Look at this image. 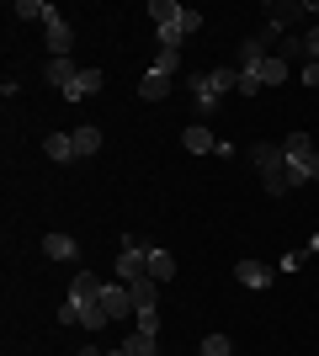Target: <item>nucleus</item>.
<instances>
[{
	"mask_svg": "<svg viewBox=\"0 0 319 356\" xmlns=\"http://www.w3.org/2000/svg\"><path fill=\"white\" fill-rule=\"evenodd\" d=\"M304 86H319V59H309V64H304Z\"/></svg>",
	"mask_w": 319,
	"mask_h": 356,
	"instance_id": "29",
	"label": "nucleus"
},
{
	"mask_svg": "<svg viewBox=\"0 0 319 356\" xmlns=\"http://www.w3.org/2000/svg\"><path fill=\"white\" fill-rule=\"evenodd\" d=\"M43 255H48V261H75V255H80V239L75 234H48L43 239Z\"/></svg>",
	"mask_w": 319,
	"mask_h": 356,
	"instance_id": "12",
	"label": "nucleus"
},
{
	"mask_svg": "<svg viewBox=\"0 0 319 356\" xmlns=\"http://www.w3.org/2000/svg\"><path fill=\"white\" fill-rule=\"evenodd\" d=\"M69 138H75V160H91L96 149H101V128H75Z\"/></svg>",
	"mask_w": 319,
	"mask_h": 356,
	"instance_id": "16",
	"label": "nucleus"
},
{
	"mask_svg": "<svg viewBox=\"0 0 319 356\" xmlns=\"http://www.w3.org/2000/svg\"><path fill=\"white\" fill-rule=\"evenodd\" d=\"M181 149H186V154H218V138H213L202 122H192V128L181 134Z\"/></svg>",
	"mask_w": 319,
	"mask_h": 356,
	"instance_id": "11",
	"label": "nucleus"
},
{
	"mask_svg": "<svg viewBox=\"0 0 319 356\" xmlns=\"http://www.w3.org/2000/svg\"><path fill=\"white\" fill-rule=\"evenodd\" d=\"M261 59H266V38H245L240 43V70H256Z\"/></svg>",
	"mask_w": 319,
	"mask_h": 356,
	"instance_id": "19",
	"label": "nucleus"
},
{
	"mask_svg": "<svg viewBox=\"0 0 319 356\" xmlns=\"http://www.w3.org/2000/svg\"><path fill=\"white\" fill-rule=\"evenodd\" d=\"M240 74H245V80H256V86L266 90V86H282V80H288V64L277 59V54H266L256 70H240Z\"/></svg>",
	"mask_w": 319,
	"mask_h": 356,
	"instance_id": "8",
	"label": "nucleus"
},
{
	"mask_svg": "<svg viewBox=\"0 0 319 356\" xmlns=\"http://www.w3.org/2000/svg\"><path fill=\"white\" fill-rule=\"evenodd\" d=\"M250 160H256V170H261V181H266V192H272V197L293 192V165H288V154H282V144H256V149H250Z\"/></svg>",
	"mask_w": 319,
	"mask_h": 356,
	"instance_id": "2",
	"label": "nucleus"
},
{
	"mask_svg": "<svg viewBox=\"0 0 319 356\" xmlns=\"http://www.w3.org/2000/svg\"><path fill=\"white\" fill-rule=\"evenodd\" d=\"M101 90V70H80L69 86H64V102H85V96H96Z\"/></svg>",
	"mask_w": 319,
	"mask_h": 356,
	"instance_id": "10",
	"label": "nucleus"
},
{
	"mask_svg": "<svg viewBox=\"0 0 319 356\" xmlns=\"http://www.w3.org/2000/svg\"><path fill=\"white\" fill-rule=\"evenodd\" d=\"M298 54H304V38H282V54H277V59L288 64V59H298Z\"/></svg>",
	"mask_w": 319,
	"mask_h": 356,
	"instance_id": "26",
	"label": "nucleus"
},
{
	"mask_svg": "<svg viewBox=\"0 0 319 356\" xmlns=\"http://www.w3.org/2000/svg\"><path fill=\"white\" fill-rule=\"evenodd\" d=\"M304 54H309V59H319V27L304 32Z\"/></svg>",
	"mask_w": 319,
	"mask_h": 356,
	"instance_id": "27",
	"label": "nucleus"
},
{
	"mask_svg": "<svg viewBox=\"0 0 319 356\" xmlns=\"http://www.w3.org/2000/svg\"><path fill=\"white\" fill-rule=\"evenodd\" d=\"M149 277L154 282H170V277H176V255L170 250H149Z\"/></svg>",
	"mask_w": 319,
	"mask_h": 356,
	"instance_id": "17",
	"label": "nucleus"
},
{
	"mask_svg": "<svg viewBox=\"0 0 319 356\" xmlns=\"http://www.w3.org/2000/svg\"><path fill=\"white\" fill-rule=\"evenodd\" d=\"M282 154H288V165H293V186L319 181V149H309V134H288L282 138Z\"/></svg>",
	"mask_w": 319,
	"mask_h": 356,
	"instance_id": "4",
	"label": "nucleus"
},
{
	"mask_svg": "<svg viewBox=\"0 0 319 356\" xmlns=\"http://www.w3.org/2000/svg\"><path fill=\"white\" fill-rule=\"evenodd\" d=\"M234 277H240V287H272V266H261V261H240V266H234Z\"/></svg>",
	"mask_w": 319,
	"mask_h": 356,
	"instance_id": "13",
	"label": "nucleus"
},
{
	"mask_svg": "<svg viewBox=\"0 0 319 356\" xmlns=\"http://www.w3.org/2000/svg\"><path fill=\"white\" fill-rule=\"evenodd\" d=\"M101 309H106V319L133 314V293H128V282H101Z\"/></svg>",
	"mask_w": 319,
	"mask_h": 356,
	"instance_id": "9",
	"label": "nucleus"
},
{
	"mask_svg": "<svg viewBox=\"0 0 319 356\" xmlns=\"http://www.w3.org/2000/svg\"><path fill=\"white\" fill-rule=\"evenodd\" d=\"M128 293H133V314H144V309H154V303H160V282H154V277L128 282Z\"/></svg>",
	"mask_w": 319,
	"mask_h": 356,
	"instance_id": "14",
	"label": "nucleus"
},
{
	"mask_svg": "<svg viewBox=\"0 0 319 356\" xmlns=\"http://www.w3.org/2000/svg\"><path fill=\"white\" fill-rule=\"evenodd\" d=\"M11 16H22V22H38V16H43V22H48V16H54V6H43V0H16Z\"/></svg>",
	"mask_w": 319,
	"mask_h": 356,
	"instance_id": "21",
	"label": "nucleus"
},
{
	"mask_svg": "<svg viewBox=\"0 0 319 356\" xmlns=\"http://www.w3.org/2000/svg\"><path fill=\"white\" fill-rule=\"evenodd\" d=\"M117 282H138V277H149V250L144 245H133V239H122V250H117Z\"/></svg>",
	"mask_w": 319,
	"mask_h": 356,
	"instance_id": "5",
	"label": "nucleus"
},
{
	"mask_svg": "<svg viewBox=\"0 0 319 356\" xmlns=\"http://www.w3.org/2000/svg\"><path fill=\"white\" fill-rule=\"evenodd\" d=\"M75 74H80V70H75V64H69V59H48V80H54V86H59V90L69 86Z\"/></svg>",
	"mask_w": 319,
	"mask_h": 356,
	"instance_id": "22",
	"label": "nucleus"
},
{
	"mask_svg": "<svg viewBox=\"0 0 319 356\" xmlns=\"http://www.w3.org/2000/svg\"><path fill=\"white\" fill-rule=\"evenodd\" d=\"M75 356H101V351H75Z\"/></svg>",
	"mask_w": 319,
	"mask_h": 356,
	"instance_id": "30",
	"label": "nucleus"
},
{
	"mask_svg": "<svg viewBox=\"0 0 319 356\" xmlns=\"http://www.w3.org/2000/svg\"><path fill=\"white\" fill-rule=\"evenodd\" d=\"M106 356H128V351H106Z\"/></svg>",
	"mask_w": 319,
	"mask_h": 356,
	"instance_id": "31",
	"label": "nucleus"
},
{
	"mask_svg": "<svg viewBox=\"0 0 319 356\" xmlns=\"http://www.w3.org/2000/svg\"><path fill=\"white\" fill-rule=\"evenodd\" d=\"M138 330H149V335H154V330H160V314L144 309V314H138Z\"/></svg>",
	"mask_w": 319,
	"mask_h": 356,
	"instance_id": "28",
	"label": "nucleus"
},
{
	"mask_svg": "<svg viewBox=\"0 0 319 356\" xmlns=\"http://www.w3.org/2000/svg\"><path fill=\"white\" fill-rule=\"evenodd\" d=\"M186 90H192L197 112L208 118V112H213L218 102H224L229 90H240V70H197L192 80H186Z\"/></svg>",
	"mask_w": 319,
	"mask_h": 356,
	"instance_id": "1",
	"label": "nucleus"
},
{
	"mask_svg": "<svg viewBox=\"0 0 319 356\" xmlns=\"http://www.w3.org/2000/svg\"><path fill=\"white\" fill-rule=\"evenodd\" d=\"M197 27H202V16H197V11H186V6H181V16H176L170 27H160V48H181V38H192Z\"/></svg>",
	"mask_w": 319,
	"mask_h": 356,
	"instance_id": "6",
	"label": "nucleus"
},
{
	"mask_svg": "<svg viewBox=\"0 0 319 356\" xmlns=\"http://www.w3.org/2000/svg\"><path fill=\"white\" fill-rule=\"evenodd\" d=\"M149 16L160 22V27H170V22L181 16V6H176V0H149Z\"/></svg>",
	"mask_w": 319,
	"mask_h": 356,
	"instance_id": "23",
	"label": "nucleus"
},
{
	"mask_svg": "<svg viewBox=\"0 0 319 356\" xmlns=\"http://www.w3.org/2000/svg\"><path fill=\"white\" fill-rule=\"evenodd\" d=\"M43 149H48V160H59V165H69V160H75V138H69V134H54Z\"/></svg>",
	"mask_w": 319,
	"mask_h": 356,
	"instance_id": "18",
	"label": "nucleus"
},
{
	"mask_svg": "<svg viewBox=\"0 0 319 356\" xmlns=\"http://www.w3.org/2000/svg\"><path fill=\"white\" fill-rule=\"evenodd\" d=\"M176 64H181V48H160L149 70H154V74H176Z\"/></svg>",
	"mask_w": 319,
	"mask_h": 356,
	"instance_id": "24",
	"label": "nucleus"
},
{
	"mask_svg": "<svg viewBox=\"0 0 319 356\" xmlns=\"http://www.w3.org/2000/svg\"><path fill=\"white\" fill-rule=\"evenodd\" d=\"M69 48H75V27L54 11L48 16V54H54V59H69Z\"/></svg>",
	"mask_w": 319,
	"mask_h": 356,
	"instance_id": "7",
	"label": "nucleus"
},
{
	"mask_svg": "<svg viewBox=\"0 0 319 356\" xmlns=\"http://www.w3.org/2000/svg\"><path fill=\"white\" fill-rule=\"evenodd\" d=\"M202 356H234L229 335H208V341H202Z\"/></svg>",
	"mask_w": 319,
	"mask_h": 356,
	"instance_id": "25",
	"label": "nucleus"
},
{
	"mask_svg": "<svg viewBox=\"0 0 319 356\" xmlns=\"http://www.w3.org/2000/svg\"><path fill=\"white\" fill-rule=\"evenodd\" d=\"M138 96H144V102H165L170 96V74H144V80H138Z\"/></svg>",
	"mask_w": 319,
	"mask_h": 356,
	"instance_id": "15",
	"label": "nucleus"
},
{
	"mask_svg": "<svg viewBox=\"0 0 319 356\" xmlns=\"http://www.w3.org/2000/svg\"><path fill=\"white\" fill-rule=\"evenodd\" d=\"M122 351H128V356H160V346H154V335H149V330H133Z\"/></svg>",
	"mask_w": 319,
	"mask_h": 356,
	"instance_id": "20",
	"label": "nucleus"
},
{
	"mask_svg": "<svg viewBox=\"0 0 319 356\" xmlns=\"http://www.w3.org/2000/svg\"><path fill=\"white\" fill-rule=\"evenodd\" d=\"M69 303H75V314H80V325H85V330L112 325V319H106V309H101V282H96L91 271H80L75 282H69Z\"/></svg>",
	"mask_w": 319,
	"mask_h": 356,
	"instance_id": "3",
	"label": "nucleus"
}]
</instances>
